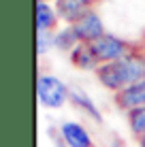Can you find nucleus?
<instances>
[{"mask_svg": "<svg viewBox=\"0 0 145 147\" xmlns=\"http://www.w3.org/2000/svg\"><path fill=\"white\" fill-rule=\"evenodd\" d=\"M71 96V88L53 75H38L36 79V98L47 109H60Z\"/></svg>", "mask_w": 145, "mask_h": 147, "instance_id": "obj_1", "label": "nucleus"}, {"mask_svg": "<svg viewBox=\"0 0 145 147\" xmlns=\"http://www.w3.org/2000/svg\"><path fill=\"white\" fill-rule=\"evenodd\" d=\"M92 51L96 55L98 64H109V62H117L124 55H128L130 47L126 45V40H122L115 34H105V36L92 43Z\"/></svg>", "mask_w": 145, "mask_h": 147, "instance_id": "obj_2", "label": "nucleus"}, {"mask_svg": "<svg viewBox=\"0 0 145 147\" xmlns=\"http://www.w3.org/2000/svg\"><path fill=\"white\" fill-rule=\"evenodd\" d=\"M73 28H75V32H77L79 40H81V43H90V45L107 34L105 32V24H103L100 15L94 11V9H90L77 24H73Z\"/></svg>", "mask_w": 145, "mask_h": 147, "instance_id": "obj_3", "label": "nucleus"}, {"mask_svg": "<svg viewBox=\"0 0 145 147\" xmlns=\"http://www.w3.org/2000/svg\"><path fill=\"white\" fill-rule=\"evenodd\" d=\"M115 105L124 111H134V109H141L145 107V79L139 81V83L126 85L122 92L115 94Z\"/></svg>", "mask_w": 145, "mask_h": 147, "instance_id": "obj_4", "label": "nucleus"}, {"mask_svg": "<svg viewBox=\"0 0 145 147\" xmlns=\"http://www.w3.org/2000/svg\"><path fill=\"white\" fill-rule=\"evenodd\" d=\"M60 134H62V141L68 147H94L92 134L79 121H64L62 128H60Z\"/></svg>", "mask_w": 145, "mask_h": 147, "instance_id": "obj_5", "label": "nucleus"}, {"mask_svg": "<svg viewBox=\"0 0 145 147\" xmlns=\"http://www.w3.org/2000/svg\"><path fill=\"white\" fill-rule=\"evenodd\" d=\"M96 77H98V81H100L105 88L111 90V92H115V94L126 88V79H124L119 60L117 62H109V64H100V66L96 68Z\"/></svg>", "mask_w": 145, "mask_h": 147, "instance_id": "obj_6", "label": "nucleus"}, {"mask_svg": "<svg viewBox=\"0 0 145 147\" xmlns=\"http://www.w3.org/2000/svg\"><path fill=\"white\" fill-rule=\"evenodd\" d=\"M119 66H122L124 79H126V85L139 83V81L145 79V55L139 51H130L128 55H124L119 60Z\"/></svg>", "mask_w": 145, "mask_h": 147, "instance_id": "obj_7", "label": "nucleus"}, {"mask_svg": "<svg viewBox=\"0 0 145 147\" xmlns=\"http://www.w3.org/2000/svg\"><path fill=\"white\" fill-rule=\"evenodd\" d=\"M94 0H56V11L60 15V19H64L66 24H77L79 19L83 17L90 7H92Z\"/></svg>", "mask_w": 145, "mask_h": 147, "instance_id": "obj_8", "label": "nucleus"}, {"mask_svg": "<svg viewBox=\"0 0 145 147\" xmlns=\"http://www.w3.org/2000/svg\"><path fill=\"white\" fill-rule=\"evenodd\" d=\"M58 19L60 15L56 11V4H51L49 0H36V32L53 30Z\"/></svg>", "mask_w": 145, "mask_h": 147, "instance_id": "obj_9", "label": "nucleus"}, {"mask_svg": "<svg viewBox=\"0 0 145 147\" xmlns=\"http://www.w3.org/2000/svg\"><path fill=\"white\" fill-rule=\"evenodd\" d=\"M71 62L77 68H81V70H96L98 66H100L90 43H79L77 47L73 49L71 51Z\"/></svg>", "mask_w": 145, "mask_h": 147, "instance_id": "obj_10", "label": "nucleus"}, {"mask_svg": "<svg viewBox=\"0 0 145 147\" xmlns=\"http://www.w3.org/2000/svg\"><path fill=\"white\" fill-rule=\"evenodd\" d=\"M68 98H71V102H73L79 111H83L86 115H90L94 121H103V115H100V111H98V107L94 105V100L90 98L83 90L71 88V96H68Z\"/></svg>", "mask_w": 145, "mask_h": 147, "instance_id": "obj_11", "label": "nucleus"}, {"mask_svg": "<svg viewBox=\"0 0 145 147\" xmlns=\"http://www.w3.org/2000/svg\"><path fill=\"white\" fill-rule=\"evenodd\" d=\"M79 43L81 40H79L73 26H64L62 30L56 32V49H60V51H73Z\"/></svg>", "mask_w": 145, "mask_h": 147, "instance_id": "obj_12", "label": "nucleus"}, {"mask_svg": "<svg viewBox=\"0 0 145 147\" xmlns=\"http://www.w3.org/2000/svg\"><path fill=\"white\" fill-rule=\"evenodd\" d=\"M128 124H130L132 132L137 136H143L145 134V107L130 111L128 113Z\"/></svg>", "mask_w": 145, "mask_h": 147, "instance_id": "obj_13", "label": "nucleus"}, {"mask_svg": "<svg viewBox=\"0 0 145 147\" xmlns=\"http://www.w3.org/2000/svg\"><path fill=\"white\" fill-rule=\"evenodd\" d=\"M51 47H56V32L53 30H45V32H36V53L43 55Z\"/></svg>", "mask_w": 145, "mask_h": 147, "instance_id": "obj_14", "label": "nucleus"}, {"mask_svg": "<svg viewBox=\"0 0 145 147\" xmlns=\"http://www.w3.org/2000/svg\"><path fill=\"white\" fill-rule=\"evenodd\" d=\"M139 147H145V134L139 136Z\"/></svg>", "mask_w": 145, "mask_h": 147, "instance_id": "obj_15", "label": "nucleus"}, {"mask_svg": "<svg viewBox=\"0 0 145 147\" xmlns=\"http://www.w3.org/2000/svg\"><path fill=\"white\" fill-rule=\"evenodd\" d=\"M94 2H96V0H94Z\"/></svg>", "mask_w": 145, "mask_h": 147, "instance_id": "obj_16", "label": "nucleus"}]
</instances>
